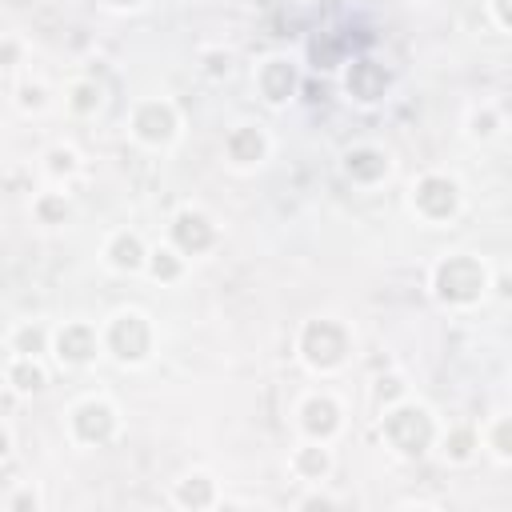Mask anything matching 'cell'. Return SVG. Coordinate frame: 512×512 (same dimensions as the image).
Masks as SVG:
<instances>
[{
  "mask_svg": "<svg viewBox=\"0 0 512 512\" xmlns=\"http://www.w3.org/2000/svg\"><path fill=\"white\" fill-rule=\"evenodd\" d=\"M380 432H384V440H388L400 456L416 460V456H424V452H428V444H432V436H436V424H432L428 408H420V404H408V400H404V404H392V408L384 412Z\"/></svg>",
  "mask_w": 512,
  "mask_h": 512,
  "instance_id": "cell-1",
  "label": "cell"
},
{
  "mask_svg": "<svg viewBox=\"0 0 512 512\" xmlns=\"http://www.w3.org/2000/svg\"><path fill=\"white\" fill-rule=\"evenodd\" d=\"M484 284H488V272L476 256H448L436 264V276H432V288L444 304H472L480 300Z\"/></svg>",
  "mask_w": 512,
  "mask_h": 512,
  "instance_id": "cell-2",
  "label": "cell"
},
{
  "mask_svg": "<svg viewBox=\"0 0 512 512\" xmlns=\"http://www.w3.org/2000/svg\"><path fill=\"white\" fill-rule=\"evenodd\" d=\"M300 356L316 368V372H332L348 360V332L340 320H308L304 332H300Z\"/></svg>",
  "mask_w": 512,
  "mask_h": 512,
  "instance_id": "cell-3",
  "label": "cell"
},
{
  "mask_svg": "<svg viewBox=\"0 0 512 512\" xmlns=\"http://www.w3.org/2000/svg\"><path fill=\"white\" fill-rule=\"evenodd\" d=\"M104 344L116 360L124 364H140L148 352H152V324L144 312H120L112 316L108 332H104Z\"/></svg>",
  "mask_w": 512,
  "mask_h": 512,
  "instance_id": "cell-4",
  "label": "cell"
},
{
  "mask_svg": "<svg viewBox=\"0 0 512 512\" xmlns=\"http://www.w3.org/2000/svg\"><path fill=\"white\" fill-rule=\"evenodd\" d=\"M72 436L80 444H108L116 436V408L108 400H80L72 408Z\"/></svg>",
  "mask_w": 512,
  "mask_h": 512,
  "instance_id": "cell-5",
  "label": "cell"
},
{
  "mask_svg": "<svg viewBox=\"0 0 512 512\" xmlns=\"http://www.w3.org/2000/svg\"><path fill=\"white\" fill-rule=\"evenodd\" d=\"M132 136L140 144H168L176 136V108L168 100H144L132 112Z\"/></svg>",
  "mask_w": 512,
  "mask_h": 512,
  "instance_id": "cell-6",
  "label": "cell"
},
{
  "mask_svg": "<svg viewBox=\"0 0 512 512\" xmlns=\"http://www.w3.org/2000/svg\"><path fill=\"white\" fill-rule=\"evenodd\" d=\"M412 204H416V212L428 216V220H448V216L456 212V204H460L456 180L436 176V172L424 176V180L416 184V192H412Z\"/></svg>",
  "mask_w": 512,
  "mask_h": 512,
  "instance_id": "cell-7",
  "label": "cell"
},
{
  "mask_svg": "<svg viewBox=\"0 0 512 512\" xmlns=\"http://www.w3.org/2000/svg\"><path fill=\"white\" fill-rule=\"evenodd\" d=\"M388 84H392V76H388L384 64H376V60H368V56H356V60L348 64L344 88H348L352 100H360V104H376V100H384Z\"/></svg>",
  "mask_w": 512,
  "mask_h": 512,
  "instance_id": "cell-8",
  "label": "cell"
},
{
  "mask_svg": "<svg viewBox=\"0 0 512 512\" xmlns=\"http://www.w3.org/2000/svg\"><path fill=\"white\" fill-rule=\"evenodd\" d=\"M172 244H176V252H184V256H200V252H208V248L216 244V228H212V220H208L204 212L184 208V212L172 220Z\"/></svg>",
  "mask_w": 512,
  "mask_h": 512,
  "instance_id": "cell-9",
  "label": "cell"
},
{
  "mask_svg": "<svg viewBox=\"0 0 512 512\" xmlns=\"http://www.w3.org/2000/svg\"><path fill=\"white\" fill-rule=\"evenodd\" d=\"M96 348H100L96 332H92L88 324H80V320H72V324H64V328L56 332V356H60V364H68V368L88 364V360L96 356Z\"/></svg>",
  "mask_w": 512,
  "mask_h": 512,
  "instance_id": "cell-10",
  "label": "cell"
},
{
  "mask_svg": "<svg viewBox=\"0 0 512 512\" xmlns=\"http://www.w3.org/2000/svg\"><path fill=\"white\" fill-rule=\"evenodd\" d=\"M300 428L312 436V440H332L336 428H340V408L332 396H308L304 408H300Z\"/></svg>",
  "mask_w": 512,
  "mask_h": 512,
  "instance_id": "cell-11",
  "label": "cell"
},
{
  "mask_svg": "<svg viewBox=\"0 0 512 512\" xmlns=\"http://www.w3.org/2000/svg\"><path fill=\"white\" fill-rule=\"evenodd\" d=\"M256 84H260V96H264L268 104H284V100H292V92H296V68H292L288 60L272 56V60L260 64Z\"/></svg>",
  "mask_w": 512,
  "mask_h": 512,
  "instance_id": "cell-12",
  "label": "cell"
},
{
  "mask_svg": "<svg viewBox=\"0 0 512 512\" xmlns=\"http://www.w3.org/2000/svg\"><path fill=\"white\" fill-rule=\"evenodd\" d=\"M224 152H228V160H232V164L248 168V164H260V160H264V152H268V140H264V132H260V128H252V124H240V128H232V132H228V140H224Z\"/></svg>",
  "mask_w": 512,
  "mask_h": 512,
  "instance_id": "cell-13",
  "label": "cell"
},
{
  "mask_svg": "<svg viewBox=\"0 0 512 512\" xmlns=\"http://www.w3.org/2000/svg\"><path fill=\"white\" fill-rule=\"evenodd\" d=\"M344 172H348L352 180H360V184H376V180H384V172H388V156H384L380 148H352V152L344 156Z\"/></svg>",
  "mask_w": 512,
  "mask_h": 512,
  "instance_id": "cell-14",
  "label": "cell"
},
{
  "mask_svg": "<svg viewBox=\"0 0 512 512\" xmlns=\"http://www.w3.org/2000/svg\"><path fill=\"white\" fill-rule=\"evenodd\" d=\"M108 264L116 268V272H136L140 264H144V244H140V236H132V232H116L112 240H108Z\"/></svg>",
  "mask_w": 512,
  "mask_h": 512,
  "instance_id": "cell-15",
  "label": "cell"
},
{
  "mask_svg": "<svg viewBox=\"0 0 512 512\" xmlns=\"http://www.w3.org/2000/svg\"><path fill=\"white\" fill-rule=\"evenodd\" d=\"M176 504H184V508H212L216 504V484L208 480V476H184L180 484H176Z\"/></svg>",
  "mask_w": 512,
  "mask_h": 512,
  "instance_id": "cell-16",
  "label": "cell"
},
{
  "mask_svg": "<svg viewBox=\"0 0 512 512\" xmlns=\"http://www.w3.org/2000/svg\"><path fill=\"white\" fill-rule=\"evenodd\" d=\"M292 468H296V476H300V480H320V476L332 468L328 448H320V444H304V448H296Z\"/></svg>",
  "mask_w": 512,
  "mask_h": 512,
  "instance_id": "cell-17",
  "label": "cell"
},
{
  "mask_svg": "<svg viewBox=\"0 0 512 512\" xmlns=\"http://www.w3.org/2000/svg\"><path fill=\"white\" fill-rule=\"evenodd\" d=\"M8 380L16 384V392H40V388L48 384V376H44V368H40V360H36V356H16V364H12Z\"/></svg>",
  "mask_w": 512,
  "mask_h": 512,
  "instance_id": "cell-18",
  "label": "cell"
},
{
  "mask_svg": "<svg viewBox=\"0 0 512 512\" xmlns=\"http://www.w3.org/2000/svg\"><path fill=\"white\" fill-rule=\"evenodd\" d=\"M148 268H152V276H156V280H180L184 260L176 256V248H156V252L148 256Z\"/></svg>",
  "mask_w": 512,
  "mask_h": 512,
  "instance_id": "cell-19",
  "label": "cell"
},
{
  "mask_svg": "<svg viewBox=\"0 0 512 512\" xmlns=\"http://www.w3.org/2000/svg\"><path fill=\"white\" fill-rule=\"evenodd\" d=\"M100 100H104V88L96 84V80H80V84H72V112H96L100 108Z\"/></svg>",
  "mask_w": 512,
  "mask_h": 512,
  "instance_id": "cell-20",
  "label": "cell"
},
{
  "mask_svg": "<svg viewBox=\"0 0 512 512\" xmlns=\"http://www.w3.org/2000/svg\"><path fill=\"white\" fill-rule=\"evenodd\" d=\"M12 348H16L20 356H40V352H44V328L24 324V328L12 336Z\"/></svg>",
  "mask_w": 512,
  "mask_h": 512,
  "instance_id": "cell-21",
  "label": "cell"
},
{
  "mask_svg": "<svg viewBox=\"0 0 512 512\" xmlns=\"http://www.w3.org/2000/svg\"><path fill=\"white\" fill-rule=\"evenodd\" d=\"M36 216H40L44 224H56V220H64V216H68V200H64L60 192H48V196H40V200H36Z\"/></svg>",
  "mask_w": 512,
  "mask_h": 512,
  "instance_id": "cell-22",
  "label": "cell"
},
{
  "mask_svg": "<svg viewBox=\"0 0 512 512\" xmlns=\"http://www.w3.org/2000/svg\"><path fill=\"white\" fill-rule=\"evenodd\" d=\"M472 444H476V436H472L468 428H456V432H448L444 452H448L452 460H468V456H472Z\"/></svg>",
  "mask_w": 512,
  "mask_h": 512,
  "instance_id": "cell-23",
  "label": "cell"
},
{
  "mask_svg": "<svg viewBox=\"0 0 512 512\" xmlns=\"http://www.w3.org/2000/svg\"><path fill=\"white\" fill-rule=\"evenodd\" d=\"M72 168H76V152L72 148H52L48 152V172L60 176V172H72Z\"/></svg>",
  "mask_w": 512,
  "mask_h": 512,
  "instance_id": "cell-24",
  "label": "cell"
},
{
  "mask_svg": "<svg viewBox=\"0 0 512 512\" xmlns=\"http://www.w3.org/2000/svg\"><path fill=\"white\" fill-rule=\"evenodd\" d=\"M492 448H496L500 460H508V452H512V448H508V420H500V424L492 428Z\"/></svg>",
  "mask_w": 512,
  "mask_h": 512,
  "instance_id": "cell-25",
  "label": "cell"
},
{
  "mask_svg": "<svg viewBox=\"0 0 512 512\" xmlns=\"http://www.w3.org/2000/svg\"><path fill=\"white\" fill-rule=\"evenodd\" d=\"M20 92H24V96H20V104H24V108H40V104H44V88H40V84H36V88H32V84H24Z\"/></svg>",
  "mask_w": 512,
  "mask_h": 512,
  "instance_id": "cell-26",
  "label": "cell"
},
{
  "mask_svg": "<svg viewBox=\"0 0 512 512\" xmlns=\"http://www.w3.org/2000/svg\"><path fill=\"white\" fill-rule=\"evenodd\" d=\"M204 60H208V72H212V76H228V56H220V52H208Z\"/></svg>",
  "mask_w": 512,
  "mask_h": 512,
  "instance_id": "cell-27",
  "label": "cell"
},
{
  "mask_svg": "<svg viewBox=\"0 0 512 512\" xmlns=\"http://www.w3.org/2000/svg\"><path fill=\"white\" fill-rule=\"evenodd\" d=\"M400 392H404V384H400L396 376H388V380L376 384V396H380V400H384V396H400Z\"/></svg>",
  "mask_w": 512,
  "mask_h": 512,
  "instance_id": "cell-28",
  "label": "cell"
},
{
  "mask_svg": "<svg viewBox=\"0 0 512 512\" xmlns=\"http://www.w3.org/2000/svg\"><path fill=\"white\" fill-rule=\"evenodd\" d=\"M472 124H476V136H492V132H496V116H492V112H484V116H476Z\"/></svg>",
  "mask_w": 512,
  "mask_h": 512,
  "instance_id": "cell-29",
  "label": "cell"
},
{
  "mask_svg": "<svg viewBox=\"0 0 512 512\" xmlns=\"http://www.w3.org/2000/svg\"><path fill=\"white\" fill-rule=\"evenodd\" d=\"M492 8H496V24L508 28V0H492Z\"/></svg>",
  "mask_w": 512,
  "mask_h": 512,
  "instance_id": "cell-30",
  "label": "cell"
},
{
  "mask_svg": "<svg viewBox=\"0 0 512 512\" xmlns=\"http://www.w3.org/2000/svg\"><path fill=\"white\" fill-rule=\"evenodd\" d=\"M36 504H40V500H36L32 492H20V496L12 500V508H36Z\"/></svg>",
  "mask_w": 512,
  "mask_h": 512,
  "instance_id": "cell-31",
  "label": "cell"
},
{
  "mask_svg": "<svg viewBox=\"0 0 512 512\" xmlns=\"http://www.w3.org/2000/svg\"><path fill=\"white\" fill-rule=\"evenodd\" d=\"M8 448H12V436H8V428L0 424V456H8Z\"/></svg>",
  "mask_w": 512,
  "mask_h": 512,
  "instance_id": "cell-32",
  "label": "cell"
},
{
  "mask_svg": "<svg viewBox=\"0 0 512 512\" xmlns=\"http://www.w3.org/2000/svg\"><path fill=\"white\" fill-rule=\"evenodd\" d=\"M0 60H16V44H0Z\"/></svg>",
  "mask_w": 512,
  "mask_h": 512,
  "instance_id": "cell-33",
  "label": "cell"
},
{
  "mask_svg": "<svg viewBox=\"0 0 512 512\" xmlns=\"http://www.w3.org/2000/svg\"><path fill=\"white\" fill-rule=\"evenodd\" d=\"M108 4H112V8H136L140 0H108Z\"/></svg>",
  "mask_w": 512,
  "mask_h": 512,
  "instance_id": "cell-34",
  "label": "cell"
}]
</instances>
